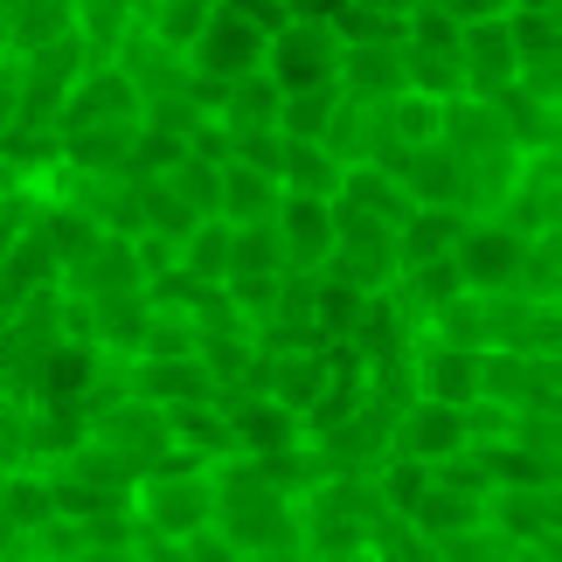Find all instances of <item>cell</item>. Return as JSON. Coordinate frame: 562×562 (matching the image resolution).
<instances>
[{
    "label": "cell",
    "instance_id": "34",
    "mask_svg": "<svg viewBox=\"0 0 562 562\" xmlns=\"http://www.w3.org/2000/svg\"><path fill=\"white\" fill-rule=\"evenodd\" d=\"M285 271L292 265H285V244H278L271 223L229 236V278H223V285H236V278H285Z\"/></svg>",
    "mask_w": 562,
    "mask_h": 562
},
{
    "label": "cell",
    "instance_id": "4",
    "mask_svg": "<svg viewBox=\"0 0 562 562\" xmlns=\"http://www.w3.org/2000/svg\"><path fill=\"white\" fill-rule=\"evenodd\" d=\"M340 56H348V42L327 21H285L265 49V77L278 83V98L327 91V83H340Z\"/></svg>",
    "mask_w": 562,
    "mask_h": 562
},
{
    "label": "cell",
    "instance_id": "52",
    "mask_svg": "<svg viewBox=\"0 0 562 562\" xmlns=\"http://www.w3.org/2000/svg\"><path fill=\"white\" fill-rule=\"evenodd\" d=\"M285 8H292V0H285Z\"/></svg>",
    "mask_w": 562,
    "mask_h": 562
},
{
    "label": "cell",
    "instance_id": "9",
    "mask_svg": "<svg viewBox=\"0 0 562 562\" xmlns=\"http://www.w3.org/2000/svg\"><path fill=\"white\" fill-rule=\"evenodd\" d=\"M459 63H465V91H472V98H501L507 83H521V56H514L507 14L465 21V35H459Z\"/></svg>",
    "mask_w": 562,
    "mask_h": 562
},
{
    "label": "cell",
    "instance_id": "16",
    "mask_svg": "<svg viewBox=\"0 0 562 562\" xmlns=\"http://www.w3.org/2000/svg\"><path fill=\"white\" fill-rule=\"evenodd\" d=\"M480 396L501 403L507 417H542V409L555 403L549 396V369L535 355H486L480 361Z\"/></svg>",
    "mask_w": 562,
    "mask_h": 562
},
{
    "label": "cell",
    "instance_id": "37",
    "mask_svg": "<svg viewBox=\"0 0 562 562\" xmlns=\"http://www.w3.org/2000/svg\"><path fill=\"white\" fill-rule=\"evenodd\" d=\"M369 480H375V493H382V507L396 514V521H409V507H417L424 493H430V472H424L417 459H396V451H389V459H382V465L369 472Z\"/></svg>",
    "mask_w": 562,
    "mask_h": 562
},
{
    "label": "cell",
    "instance_id": "36",
    "mask_svg": "<svg viewBox=\"0 0 562 562\" xmlns=\"http://www.w3.org/2000/svg\"><path fill=\"white\" fill-rule=\"evenodd\" d=\"M194 348H202V327H194V313L154 306V327H146L139 361H194Z\"/></svg>",
    "mask_w": 562,
    "mask_h": 562
},
{
    "label": "cell",
    "instance_id": "10",
    "mask_svg": "<svg viewBox=\"0 0 562 562\" xmlns=\"http://www.w3.org/2000/svg\"><path fill=\"white\" fill-rule=\"evenodd\" d=\"M480 361L486 355H459V348H438V340H417V355H409V389H417V403L472 409L480 403Z\"/></svg>",
    "mask_w": 562,
    "mask_h": 562
},
{
    "label": "cell",
    "instance_id": "27",
    "mask_svg": "<svg viewBox=\"0 0 562 562\" xmlns=\"http://www.w3.org/2000/svg\"><path fill=\"white\" fill-rule=\"evenodd\" d=\"M403 77H409V91L430 98V104H459V98H472V91H465V63H459V49H424V42H403Z\"/></svg>",
    "mask_w": 562,
    "mask_h": 562
},
{
    "label": "cell",
    "instance_id": "44",
    "mask_svg": "<svg viewBox=\"0 0 562 562\" xmlns=\"http://www.w3.org/2000/svg\"><path fill=\"white\" fill-rule=\"evenodd\" d=\"M133 562H188V555H181V542H167V535L133 528Z\"/></svg>",
    "mask_w": 562,
    "mask_h": 562
},
{
    "label": "cell",
    "instance_id": "15",
    "mask_svg": "<svg viewBox=\"0 0 562 562\" xmlns=\"http://www.w3.org/2000/svg\"><path fill=\"white\" fill-rule=\"evenodd\" d=\"M459 451H472L459 409H445V403H409L403 417H396V459H417V465L430 472V465L459 459Z\"/></svg>",
    "mask_w": 562,
    "mask_h": 562
},
{
    "label": "cell",
    "instance_id": "41",
    "mask_svg": "<svg viewBox=\"0 0 562 562\" xmlns=\"http://www.w3.org/2000/svg\"><path fill=\"white\" fill-rule=\"evenodd\" d=\"M459 21H451V14H438V8H430V0H424V8L417 14H409V42H424V49H459Z\"/></svg>",
    "mask_w": 562,
    "mask_h": 562
},
{
    "label": "cell",
    "instance_id": "31",
    "mask_svg": "<svg viewBox=\"0 0 562 562\" xmlns=\"http://www.w3.org/2000/svg\"><path fill=\"white\" fill-rule=\"evenodd\" d=\"M361 313H369V299H361V292L319 278V292H313V334H319V348H348L355 327H361Z\"/></svg>",
    "mask_w": 562,
    "mask_h": 562
},
{
    "label": "cell",
    "instance_id": "42",
    "mask_svg": "<svg viewBox=\"0 0 562 562\" xmlns=\"http://www.w3.org/2000/svg\"><path fill=\"white\" fill-rule=\"evenodd\" d=\"M215 8H229V14L257 21V29H265V35H278V29H285V21H292V8H285V0H215Z\"/></svg>",
    "mask_w": 562,
    "mask_h": 562
},
{
    "label": "cell",
    "instance_id": "43",
    "mask_svg": "<svg viewBox=\"0 0 562 562\" xmlns=\"http://www.w3.org/2000/svg\"><path fill=\"white\" fill-rule=\"evenodd\" d=\"M181 555H188V562H244V555H236V549H229V542H223V535H215V528L188 535V542H181Z\"/></svg>",
    "mask_w": 562,
    "mask_h": 562
},
{
    "label": "cell",
    "instance_id": "29",
    "mask_svg": "<svg viewBox=\"0 0 562 562\" xmlns=\"http://www.w3.org/2000/svg\"><path fill=\"white\" fill-rule=\"evenodd\" d=\"M209 14H215V0H139V35L188 56V42L209 29Z\"/></svg>",
    "mask_w": 562,
    "mask_h": 562
},
{
    "label": "cell",
    "instance_id": "25",
    "mask_svg": "<svg viewBox=\"0 0 562 562\" xmlns=\"http://www.w3.org/2000/svg\"><path fill=\"white\" fill-rule=\"evenodd\" d=\"M167 430H175V451H188V459H202V465H223V459H236V438H229V417H223V403L167 409Z\"/></svg>",
    "mask_w": 562,
    "mask_h": 562
},
{
    "label": "cell",
    "instance_id": "7",
    "mask_svg": "<svg viewBox=\"0 0 562 562\" xmlns=\"http://www.w3.org/2000/svg\"><path fill=\"white\" fill-rule=\"evenodd\" d=\"M56 292L70 299V306H98V299H119V292H146V271H139L133 236H98L77 265H63Z\"/></svg>",
    "mask_w": 562,
    "mask_h": 562
},
{
    "label": "cell",
    "instance_id": "21",
    "mask_svg": "<svg viewBox=\"0 0 562 562\" xmlns=\"http://www.w3.org/2000/svg\"><path fill=\"white\" fill-rule=\"evenodd\" d=\"M334 209H348V215H369V223H382V229H403L417 202H409V194H403V181H396V175H382V167H348V181H340Z\"/></svg>",
    "mask_w": 562,
    "mask_h": 562
},
{
    "label": "cell",
    "instance_id": "1",
    "mask_svg": "<svg viewBox=\"0 0 562 562\" xmlns=\"http://www.w3.org/2000/svg\"><path fill=\"white\" fill-rule=\"evenodd\" d=\"M209 472H215V535L236 555H265V549L299 542V501H285L278 486L257 480L250 459H223Z\"/></svg>",
    "mask_w": 562,
    "mask_h": 562
},
{
    "label": "cell",
    "instance_id": "5",
    "mask_svg": "<svg viewBox=\"0 0 562 562\" xmlns=\"http://www.w3.org/2000/svg\"><path fill=\"white\" fill-rule=\"evenodd\" d=\"M265 49H271V35L257 29V21H244V14H229V8H215L209 14V29L188 42V77H202V83H215V91H229V83H244V77H257L265 70Z\"/></svg>",
    "mask_w": 562,
    "mask_h": 562
},
{
    "label": "cell",
    "instance_id": "46",
    "mask_svg": "<svg viewBox=\"0 0 562 562\" xmlns=\"http://www.w3.org/2000/svg\"><path fill=\"white\" fill-rule=\"evenodd\" d=\"M348 8H369V14H382V21H409L424 0H348Z\"/></svg>",
    "mask_w": 562,
    "mask_h": 562
},
{
    "label": "cell",
    "instance_id": "28",
    "mask_svg": "<svg viewBox=\"0 0 562 562\" xmlns=\"http://www.w3.org/2000/svg\"><path fill=\"white\" fill-rule=\"evenodd\" d=\"M409 528L424 535V542H451V535H472L486 528V501H472V493H445L430 486L417 507H409Z\"/></svg>",
    "mask_w": 562,
    "mask_h": 562
},
{
    "label": "cell",
    "instance_id": "17",
    "mask_svg": "<svg viewBox=\"0 0 562 562\" xmlns=\"http://www.w3.org/2000/svg\"><path fill=\"white\" fill-rule=\"evenodd\" d=\"M133 396L154 409H194V403H223V389L202 361H133Z\"/></svg>",
    "mask_w": 562,
    "mask_h": 562
},
{
    "label": "cell",
    "instance_id": "14",
    "mask_svg": "<svg viewBox=\"0 0 562 562\" xmlns=\"http://www.w3.org/2000/svg\"><path fill=\"white\" fill-rule=\"evenodd\" d=\"M409 77H403V42H361V49L340 56V98L361 104V112H375V104L403 98Z\"/></svg>",
    "mask_w": 562,
    "mask_h": 562
},
{
    "label": "cell",
    "instance_id": "26",
    "mask_svg": "<svg viewBox=\"0 0 562 562\" xmlns=\"http://www.w3.org/2000/svg\"><path fill=\"white\" fill-rule=\"evenodd\" d=\"M278 112H285V98H278V83L257 70V77H244V83L223 91L215 125H223V133H278Z\"/></svg>",
    "mask_w": 562,
    "mask_h": 562
},
{
    "label": "cell",
    "instance_id": "35",
    "mask_svg": "<svg viewBox=\"0 0 562 562\" xmlns=\"http://www.w3.org/2000/svg\"><path fill=\"white\" fill-rule=\"evenodd\" d=\"M340 104H348V98H340V83H327V91H299V98H285V112H278V133H285V139H327V125L340 119Z\"/></svg>",
    "mask_w": 562,
    "mask_h": 562
},
{
    "label": "cell",
    "instance_id": "24",
    "mask_svg": "<svg viewBox=\"0 0 562 562\" xmlns=\"http://www.w3.org/2000/svg\"><path fill=\"white\" fill-rule=\"evenodd\" d=\"M215 215H223L229 229H257L278 215V181L257 175V167H236L223 160V202H215Z\"/></svg>",
    "mask_w": 562,
    "mask_h": 562
},
{
    "label": "cell",
    "instance_id": "47",
    "mask_svg": "<svg viewBox=\"0 0 562 562\" xmlns=\"http://www.w3.org/2000/svg\"><path fill=\"white\" fill-rule=\"evenodd\" d=\"M14 133V63H0V139Z\"/></svg>",
    "mask_w": 562,
    "mask_h": 562
},
{
    "label": "cell",
    "instance_id": "19",
    "mask_svg": "<svg viewBox=\"0 0 562 562\" xmlns=\"http://www.w3.org/2000/svg\"><path fill=\"white\" fill-rule=\"evenodd\" d=\"M63 35H77V0H8V63L42 56Z\"/></svg>",
    "mask_w": 562,
    "mask_h": 562
},
{
    "label": "cell",
    "instance_id": "13",
    "mask_svg": "<svg viewBox=\"0 0 562 562\" xmlns=\"http://www.w3.org/2000/svg\"><path fill=\"white\" fill-rule=\"evenodd\" d=\"M146 327H154V299L146 292H119V299L83 306V340H91L104 361H139Z\"/></svg>",
    "mask_w": 562,
    "mask_h": 562
},
{
    "label": "cell",
    "instance_id": "51",
    "mask_svg": "<svg viewBox=\"0 0 562 562\" xmlns=\"http://www.w3.org/2000/svg\"><path fill=\"white\" fill-rule=\"evenodd\" d=\"M0 63H8V0H0Z\"/></svg>",
    "mask_w": 562,
    "mask_h": 562
},
{
    "label": "cell",
    "instance_id": "6",
    "mask_svg": "<svg viewBox=\"0 0 562 562\" xmlns=\"http://www.w3.org/2000/svg\"><path fill=\"white\" fill-rule=\"evenodd\" d=\"M521 257H528V236L507 229L501 215H480V223L465 229V244L451 250V265H459V285H465L472 299H493V292H514Z\"/></svg>",
    "mask_w": 562,
    "mask_h": 562
},
{
    "label": "cell",
    "instance_id": "38",
    "mask_svg": "<svg viewBox=\"0 0 562 562\" xmlns=\"http://www.w3.org/2000/svg\"><path fill=\"white\" fill-rule=\"evenodd\" d=\"M167 188H175L181 194V202L194 209V215H202V223H209V215H215V202H223V167H215V160H175V167H167V175H160Z\"/></svg>",
    "mask_w": 562,
    "mask_h": 562
},
{
    "label": "cell",
    "instance_id": "8",
    "mask_svg": "<svg viewBox=\"0 0 562 562\" xmlns=\"http://www.w3.org/2000/svg\"><path fill=\"white\" fill-rule=\"evenodd\" d=\"M91 438L112 451V459H125L146 480L160 459H175V430H167V409H154V403H139V396H125V403H112L104 417L91 424Z\"/></svg>",
    "mask_w": 562,
    "mask_h": 562
},
{
    "label": "cell",
    "instance_id": "3",
    "mask_svg": "<svg viewBox=\"0 0 562 562\" xmlns=\"http://www.w3.org/2000/svg\"><path fill=\"white\" fill-rule=\"evenodd\" d=\"M91 77V56H83L77 35L49 42L42 56H21L14 63V125H29V133H56L63 104H70V91Z\"/></svg>",
    "mask_w": 562,
    "mask_h": 562
},
{
    "label": "cell",
    "instance_id": "20",
    "mask_svg": "<svg viewBox=\"0 0 562 562\" xmlns=\"http://www.w3.org/2000/svg\"><path fill=\"white\" fill-rule=\"evenodd\" d=\"M486 528L514 549H549V493L528 486H493L486 493Z\"/></svg>",
    "mask_w": 562,
    "mask_h": 562
},
{
    "label": "cell",
    "instance_id": "11",
    "mask_svg": "<svg viewBox=\"0 0 562 562\" xmlns=\"http://www.w3.org/2000/svg\"><path fill=\"white\" fill-rule=\"evenodd\" d=\"M223 417H229L236 459H271V451H285V445L306 438V424H299L292 409H278L271 396H257V389H236V396H223Z\"/></svg>",
    "mask_w": 562,
    "mask_h": 562
},
{
    "label": "cell",
    "instance_id": "23",
    "mask_svg": "<svg viewBox=\"0 0 562 562\" xmlns=\"http://www.w3.org/2000/svg\"><path fill=\"white\" fill-rule=\"evenodd\" d=\"M348 167H340L327 146L313 139H285V160H278V194H306V202H334Z\"/></svg>",
    "mask_w": 562,
    "mask_h": 562
},
{
    "label": "cell",
    "instance_id": "40",
    "mask_svg": "<svg viewBox=\"0 0 562 562\" xmlns=\"http://www.w3.org/2000/svg\"><path fill=\"white\" fill-rule=\"evenodd\" d=\"M430 486H445V493H472V501H486L493 493V472L480 451H459V459H445V465H430Z\"/></svg>",
    "mask_w": 562,
    "mask_h": 562
},
{
    "label": "cell",
    "instance_id": "39",
    "mask_svg": "<svg viewBox=\"0 0 562 562\" xmlns=\"http://www.w3.org/2000/svg\"><path fill=\"white\" fill-rule=\"evenodd\" d=\"M438 562H521V549L501 542L493 528H472V535H451V542H430Z\"/></svg>",
    "mask_w": 562,
    "mask_h": 562
},
{
    "label": "cell",
    "instance_id": "2",
    "mask_svg": "<svg viewBox=\"0 0 562 562\" xmlns=\"http://www.w3.org/2000/svg\"><path fill=\"white\" fill-rule=\"evenodd\" d=\"M133 521L146 535H167V542H188V535L215 528V472L202 459H188V451L160 459L133 486Z\"/></svg>",
    "mask_w": 562,
    "mask_h": 562
},
{
    "label": "cell",
    "instance_id": "18",
    "mask_svg": "<svg viewBox=\"0 0 562 562\" xmlns=\"http://www.w3.org/2000/svg\"><path fill=\"white\" fill-rule=\"evenodd\" d=\"M465 229H472V215H459V209H409V223L396 229V257H403V271H417V265H445V257L465 244Z\"/></svg>",
    "mask_w": 562,
    "mask_h": 562
},
{
    "label": "cell",
    "instance_id": "30",
    "mask_svg": "<svg viewBox=\"0 0 562 562\" xmlns=\"http://www.w3.org/2000/svg\"><path fill=\"white\" fill-rule=\"evenodd\" d=\"M424 340H438V348H459V355H486V299L459 292L451 306H438V313H430Z\"/></svg>",
    "mask_w": 562,
    "mask_h": 562
},
{
    "label": "cell",
    "instance_id": "49",
    "mask_svg": "<svg viewBox=\"0 0 562 562\" xmlns=\"http://www.w3.org/2000/svg\"><path fill=\"white\" fill-rule=\"evenodd\" d=\"M480 8H486V14H514V8H521V0H480Z\"/></svg>",
    "mask_w": 562,
    "mask_h": 562
},
{
    "label": "cell",
    "instance_id": "32",
    "mask_svg": "<svg viewBox=\"0 0 562 562\" xmlns=\"http://www.w3.org/2000/svg\"><path fill=\"white\" fill-rule=\"evenodd\" d=\"M507 35H514V56H521V77L528 70H555V63H562V21L555 14L514 8L507 14Z\"/></svg>",
    "mask_w": 562,
    "mask_h": 562
},
{
    "label": "cell",
    "instance_id": "12",
    "mask_svg": "<svg viewBox=\"0 0 562 562\" xmlns=\"http://www.w3.org/2000/svg\"><path fill=\"white\" fill-rule=\"evenodd\" d=\"M271 229H278V244H285V265L292 271H327V257H334V202L278 194Z\"/></svg>",
    "mask_w": 562,
    "mask_h": 562
},
{
    "label": "cell",
    "instance_id": "22",
    "mask_svg": "<svg viewBox=\"0 0 562 562\" xmlns=\"http://www.w3.org/2000/svg\"><path fill=\"white\" fill-rule=\"evenodd\" d=\"M139 29V0H77V42L91 56V70L119 63V49Z\"/></svg>",
    "mask_w": 562,
    "mask_h": 562
},
{
    "label": "cell",
    "instance_id": "50",
    "mask_svg": "<svg viewBox=\"0 0 562 562\" xmlns=\"http://www.w3.org/2000/svg\"><path fill=\"white\" fill-rule=\"evenodd\" d=\"M521 8H535V14H562V0H521Z\"/></svg>",
    "mask_w": 562,
    "mask_h": 562
},
{
    "label": "cell",
    "instance_id": "45",
    "mask_svg": "<svg viewBox=\"0 0 562 562\" xmlns=\"http://www.w3.org/2000/svg\"><path fill=\"white\" fill-rule=\"evenodd\" d=\"M340 8H348V0H292V21H340Z\"/></svg>",
    "mask_w": 562,
    "mask_h": 562
},
{
    "label": "cell",
    "instance_id": "48",
    "mask_svg": "<svg viewBox=\"0 0 562 562\" xmlns=\"http://www.w3.org/2000/svg\"><path fill=\"white\" fill-rule=\"evenodd\" d=\"M542 369H549V396L562 403V361H542Z\"/></svg>",
    "mask_w": 562,
    "mask_h": 562
},
{
    "label": "cell",
    "instance_id": "33",
    "mask_svg": "<svg viewBox=\"0 0 562 562\" xmlns=\"http://www.w3.org/2000/svg\"><path fill=\"white\" fill-rule=\"evenodd\" d=\"M229 223H223V215H209V223H194V236H188V244H181V257H175V265L194 278V285H223V278H229Z\"/></svg>",
    "mask_w": 562,
    "mask_h": 562
}]
</instances>
